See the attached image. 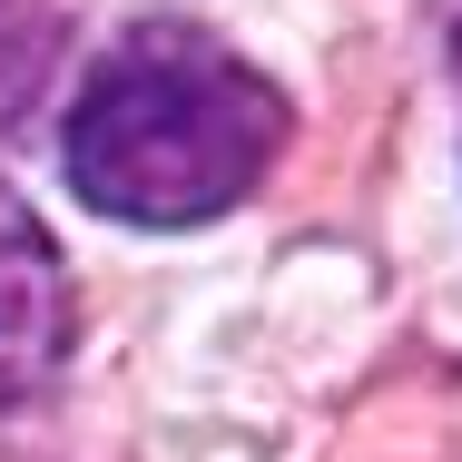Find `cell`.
I'll return each mask as SVG.
<instances>
[{"label": "cell", "instance_id": "obj_1", "mask_svg": "<svg viewBox=\"0 0 462 462\" xmlns=\"http://www.w3.org/2000/svg\"><path fill=\"white\" fill-rule=\"evenodd\" d=\"M285 89L197 20H138L69 108V187L118 226H207L285 158Z\"/></svg>", "mask_w": 462, "mask_h": 462}, {"label": "cell", "instance_id": "obj_2", "mask_svg": "<svg viewBox=\"0 0 462 462\" xmlns=\"http://www.w3.org/2000/svg\"><path fill=\"white\" fill-rule=\"evenodd\" d=\"M79 355V285L60 236L30 217V197L0 178V413L40 403Z\"/></svg>", "mask_w": 462, "mask_h": 462}, {"label": "cell", "instance_id": "obj_3", "mask_svg": "<svg viewBox=\"0 0 462 462\" xmlns=\"http://www.w3.org/2000/svg\"><path fill=\"white\" fill-rule=\"evenodd\" d=\"M453 60H462V30H453Z\"/></svg>", "mask_w": 462, "mask_h": 462}]
</instances>
